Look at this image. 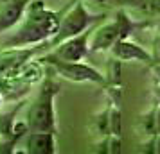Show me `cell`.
I'll use <instances>...</instances> for the list:
<instances>
[{
    "mask_svg": "<svg viewBox=\"0 0 160 154\" xmlns=\"http://www.w3.org/2000/svg\"><path fill=\"white\" fill-rule=\"evenodd\" d=\"M31 0H0V34L13 29L22 20Z\"/></svg>",
    "mask_w": 160,
    "mask_h": 154,
    "instance_id": "cell-8",
    "label": "cell"
},
{
    "mask_svg": "<svg viewBox=\"0 0 160 154\" xmlns=\"http://www.w3.org/2000/svg\"><path fill=\"white\" fill-rule=\"evenodd\" d=\"M42 61L49 63L56 68V72L67 79V81L72 82H95V84H104L106 77L102 75L99 70H95L94 66L87 65L83 61H59V59L49 58L45 56Z\"/></svg>",
    "mask_w": 160,
    "mask_h": 154,
    "instance_id": "cell-5",
    "label": "cell"
},
{
    "mask_svg": "<svg viewBox=\"0 0 160 154\" xmlns=\"http://www.w3.org/2000/svg\"><path fill=\"white\" fill-rule=\"evenodd\" d=\"M58 86L54 82H45L40 95L27 113V131H52L56 133V120H54V95Z\"/></svg>",
    "mask_w": 160,
    "mask_h": 154,
    "instance_id": "cell-2",
    "label": "cell"
},
{
    "mask_svg": "<svg viewBox=\"0 0 160 154\" xmlns=\"http://www.w3.org/2000/svg\"><path fill=\"white\" fill-rule=\"evenodd\" d=\"M0 108H2V93H0Z\"/></svg>",
    "mask_w": 160,
    "mask_h": 154,
    "instance_id": "cell-11",
    "label": "cell"
},
{
    "mask_svg": "<svg viewBox=\"0 0 160 154\" xmlns=\"http://www.w3.org/2000/svg\"><path fill=\"white\" fill-rule=\"evenodd\" d=\"M36 52V47H11V49H4L0 52V75H6L11 70H15L16 66L22 63L29 61Z\"/></svg>",
    "mask_w": 160,
    "mask_h": 154,
    "instance_id": "cell-9",
    "label": "cell"
},
{
    "mask_svg": "<svg viewBox=\"0 0 160 154\" xmlns=\"http://www.w3.org/2000/svg\"><path fill=\"white\" fill-rule=\"evenodd\" d=\"M110 52L117 61H138V63L153 61L151 54L146 49H142L138 43L131 41V40H126V38L117 40L115 43L110 47Z\"/></svg>",
    "mask_w": 160,
    "mask_h": 154,
    "instance_id": "cell-7",
    "label": "cell"
},
{
    "mask_svg": "<svg viewBox=\"0 0 160 154\" xmlns=\"http://www.w3.org/2000/svg\"><path fill=\"white\" fill-rule=\"evenodd\" d=\"M99 18H104V16L88 13L87 7H85V4H83L81 0H76L72 6H70V9L59 18L58 29H56V32L52 34V38L49 41H51L52 45L61 43L67 38H72V36H76V34L83 32V30L90 29Z\"/></svg>",
    "mask_w": 160,
    "mask_h": 154,
    "instance_id": "cell-3",
    "label": "cell"
},
{
    "mask_svg": "<svg viewBox=\"0 0 160 154\" xmlns=\"http://www.w3.org/2000/svg\"><path fill=\"white\" fill-rule=\"evenodd\" d=\"M58 11L47 9L43 2L40 0H31L25 7L20 27L16 29L9 38L2 41V49H11V47H29V45H40L43 41H49L52 34L56 32L59 23Z\"/></svg>",
    "mask_w": 160,
    "mask_h": 154,
    "instance_id": "cell-1",
    "label": "cell"
},
{
    "mask_svg": "<svg viewBox=\"0 0 160 154\" xmlns=\"http://www.w3.org/2000/svg\"><path fill=\"white\" fill-rule=\"evenodd\" d=\"M133 23L126 18L124 15H119L117 20L108 22L97 27L95 30H90V38H88V52H101L110 49L117 40L126 38V34L131 30Z\"/></svg>",
    "mask_w": 160,
    "mask_h": 154,
    "instance_id": "cell-4",
    "label": "cell"
},
{
    "mask_svg": "<svg viewBox=\"0 0 160 154\" xmlns=\"http://www.w3.org/2000/svg\"><path fill=\"white\" fill-rule=\"evenodd\" d=\"M25 147L31 154L56 152V133L52 131H27Z\"/></svg>",
    "mask_w": 160,
    "mask_h": 154,
    "instance_id": "cell-10",
    "label": "cell"
},
{
    "mask_svg": "<svg viewBox=\"0 0 160 154\" xmlns=\"http://www.w3.org/2000/svg\"><path fill=\"white\" fill-rule=\"evenodd\" d=\"M90 30L87 29L76 34L72 38H67L61 43L54 45L56 49L47 54L49 58L59 59V61H83L88 56V38H90Z\"/></svg>",
    "mask_w": 160,
    "mask_h": 154,
    "instance_id": "cell-6",
    "label": "cell"
}]
</instances>
